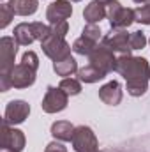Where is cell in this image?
Listing matches in <instances>:
<instances>
[{
    "mask_svg": "<svg viewBox=\"0 0 150 152\" xmlns=\"http://www.w3.org/2000/svg\"><path fill=\"white\" fill-rule=\"evenodd\" d=\"M73 133H74V126L67 120H58V122L51 124V134L58 142H71Z\"/></svg>",
    "mask_w": 150,
    "mask_h": 152,
    "instance_id": "17",
    "label": "cell"
},
{
    "mask_svg": "<svg viewBox=\"0 0 150 152\" xmlns=\"http://www.w3.org/2000/svg\"><path fill=\"white\" fill-rule=\"evenodd\" d=\"M106 5V18L110 20L111 28H127L134 21V9L124 7L120 2L110 0L104 4Z\"/></svg>",
    "mask_w": 150,
    "mask_h": 152,
    "instance_id": "5",
    "label": "cell"
},
{
    "mask_svg": "<svg viewBox=\"0 0 150 152\" xmlns=\"http://www.w3.org/2000/svg\"><path fill=\"white\" fill-rule=\"evenodd\" d=\"M97 44L99 42H94V41H90V39L87 37H81L76 39L74 42H73V51H74L76 55H83V57H88L95 48H97Z\"/></svg>",
    "mask_w": 150,
    "mask_h": 152,
    "instance_id": "19",
    "label": "cell"
},
{
    "mask_svg": "<svg viewBox=\"0 0 150 152\" xmlns=\"http://www.w3.org/2000/svg\"><path fill=\"white\" fill-rule=\"evenodd\" d=\"M103 32H101V28L97 27V25H92V23H87L85 25V28H83V32H81V36L87 39H90V41H94V42H99L101 41V36Z\"/></svg>",
    "mask_w": 150,
    "mask_h": 152,
    "instance_id": "23",
    "label": "cell"
},
{
    "mask_svg": "<svg viewBox=\"0 0 150 152\" xmlns=\"http://www.w3.org/2000/svg\"><path fill=\"white\" fill-rule=\"evenodd\" d=\"M71 2H81V0H71Z\"/></svg>",
    "mask_w": 150,
    "mask_h": 152,
    "instance_id": "32",
    "label": "cell"
},
{
    "mask_svg": "<svg viewBox=\"0 0 150 152\" xmlns=\"http://www.w3.org/2000/svg\"><path fill=\"white\" fill-rule=\"evenodd\" d=\"M7 4L18 16H32L39 9V0H9Z\"/></svg>",
    "mask_w": 150,
    "mask_h": 152,
    "instance_id": "16",
    "label": "cell"
},
{
    "mask_svg": "<svg viewBox=\"0 0 150 152\" xmlns=\"http://www.w3.org/2000/svg\"><path fill=\"white\" fill-rule=\"evenodd\" d=\"M12 18H14V12L9 7V4H2L0 5V28H5Z\"/></svg>",
    "mask_w": 150,
    "mask_h": 152,
    "instance_id": "24",
    "label": "cell"
},
{
    "mask_svg": "<svg viewBox=\"0 0 150 152\" xmlns=\"http://www.w3.org/2000/svg\"><path fill=\"white\" fill-rule=\"evenodd\" d=\"M58 87H60L67 96H78V94L81 92V83H79V80H74V78H64Z\"/></svg>",
    "mask_w": 150,
    "mask_h": 152,
    "instance_id": "21",
    "label": "cell"
},
{
    "mask_svg": "<svg viewBox=\"0 0 150 152\" xmlns=\"http://www.w3.org/2000/svg\"><path fill=\"white\" fill-rule=\"evenodd\" d=\"M103 78H106V76L103 75V73H99L95 67H92L90 64L85 66V67H81V69H78V80H79V81L95 83V81H99V80H103Z\"/></svg>",
    "mask_w": 150,
    "mask_h": 152,
    "instance_id": "20",
    "label": "cell"
},
{
    "mask_svg": "<svg viewBox=\"0 0 150 152\" xmlns=\"http://www.w3.org/2000/svg\"><path fill=\"white\" fill-rule=\"evenodd\" d=\"M99 2H104V4H106V2H110V0H99Z\"/></svg>",
    "mask_w": 150,
    "mask_h": 152,
    "instance_id": "31",
    "label": "cell"
},
{
    "mask_svg": "<svg viewBox=\"0 0 150 152\" xmlns=\"http://www.w3.org/2000/svg\"><path fill=\"white\" fill-rule=\"evenodd\" d=\"M108 14H106V5L104 2H99V0H92L85 11H83V18L87 23H92V25H97L101 20H104Z\"/></svg>",
    "mask_w": 150,
    "mask_h": 152,
    "instance_id": "15",
    "label": "cell"
},
{
    "mask_svg": "<svg viewBox=\"0 0 150 152\" xmlns=\"http://www.w3.org/2000/svg\"><path fill=\"white\" fill-rule=\"evenodd\" d=\"M2 149H11L14 152H21L25 149V134L23 131L11 127L7 122H2Z\"/></svg>",
    "mask_w": 150,
    "mask_h": 152,
    "instance_id": "11",
    "label": "cell"
},
{
    "mask_svg": "<svg viewBox=\"0 0 150 152\" xmlns=\"http://www.w3.org/2000/svg\"><path fill=\"white\" fill-rule=\"evenodd\" d=\"M30 115V104L27 101L21 99H14L5 106V113H4V122H7L9 126H16L27 120V117Z\"/></svg>",
    "mask_w": 150,
    "mask_h": 152,
    "instance_id": "10",
    "label": "cell"
},
{
    "mask_svg": "<svg viewBox=\"0 0 150 152\" xmlns=\"http://www.w3.org/2000/svg\"><path fill=\"white\" fill-rule=\"evenodd\" d=\"M88 64L92 67H95L99 73H103L104 76H108L110 73L115 71L117 66V57L110 48H106L103 42L97 44V48L88 55Z\"/></svg>",
    "mask_w": 150,
    "mask_h": 152,
    "instance_id": "6",
    "label": "cell"
},
{
    "mask_svg": "<svg viewBox=\"0 0 150 152\" xmlns=\"http://www.w3.org/2000/svg\"><path fill=\"white\" fill-rule=\"evenodd\" d=\"M71 14H73V5L69 0H55L48 5L46 20L50 21V25H55L60 21H67V18H71Z\"/></svg>",
    "mask_w": 150,
    "mask_h": 152,
    "instance_id": "13",
    "label": "cell"
},
{
    "mask_svg": "<svg viewBox=\"0 0 150 152\" xmlns=\"http://www.w3.org/2000/svg\"><path fill=\"white\" fill-rule=\"evenodd\" d=\"M73 149L76 152H95L99 151V142L88 126H78L73 133Z\"/></svg>",
    "mask_w": 150,
    "mask_h": 152,
    "instance_id": "8",
    "label": "cell"
},
{
    "mask_svg": "<svg viewBox=\"0 0 150 152\" xmlns=\"http://www.w3.org/2000/svg\"><path fill=\"white\" fill-rule=\"evenodd\" d=\"M95 152H99V151H95Z\"/></svg>",
    "mask_w": 150,
    "mask_h": 152,
    "instance_id": "33",
    "label": "cell"
},
{
    "mask_svg": "<svg viewBox=\"0 0 150 152\" xmlns=\"http://www.w3.org/2000/svg\"><path fill=\"white\" fill-rule=\"evenodd\" d=\"M51 27L44 25V23H39V21H34V23H20L14 27V39L20 46H30L36 39L42 41V39L48 37Z\"/></svg>",
    "mask_w": 150,
    "mask_h": 152,
    "instance_id": "3",
    "label": "cell"
},
{
    "mask_svg": "<svg viewBox=\"0 0 150 152\" xmlns=\"http://www.w3.org/2000/svg\"><path fill=\"white\" fill-rule=\"evenodd\" d=\"M2 152H14V151H11V149H2Z\"/></svg>",
    "mask_w": 150,
    "mask_h": 152,
    "instance_id": "30",
    "label": "cell"
},
{
    "mask_svg": "<svg viewBox=\"0 0 150 152\" xmlns=\"http://www.w3.org/2000/svg\"><path fill=\"white\" fill-rule=\"evenodd\" d=\"M18 42L14 37H5L0 39V90L7 92L11 85V73L14 69V57L18 51Z\"/></svg>",
    "mask_w": 150,
    "mask_h": 152,
    "instance_id": "2",
    "label": "cell"
},
{
    "mask_svg": "<svg viewBox=\"0 0 150 152\" xmlns=\"http://www.w3.org/2000/svg\"><path fill=\"white\" fill-rule=\"evenodd\" d=\"M145 44H147V37L141 30L131 32V48L133 50H141V48H145Z\"/></svg>",
    "mask_w": 150,
    "mask_h": 152,
    "instance_id": "25",
    "label": "cell"
},
{
    "mask_svg": "<svg viewBox=\"0 0 150 152\" xmlns=\"http://www.w3.org/2000/svg\"><path fill=\"white\" fill-rule=\"evenodd\" d=\"M50 32L55 34V36H58V37H66V34L69 32V23H67V21L55 23V25H51V30H50Z\"/></svg>",
    "mask_w": 150,
    "mask_h": 152,
    "instance_id": "27",
    "label": "cell"
},
{
    "mask_svg": "<svg viewBox=\"0 0 150 152\" xmlns=\"http://www.w3.org/2000/svg\"><path fill=\"white\" fill-rule=\"evenodd\" d=\"M149 42H150V39H149Z\"/></svg>",
    "mask_w": 150,
    "mask_h": 152,
    "instance_id": "34",
    "label": "cell"
},
{
    "mask_svg": "<svg viewBox=\"0 0 150 152\" xmlns=\"http://www.w3.org/2000/svg\"><path fill=\"white\" fill-rule=\"evenodd\" d=\"M67 101H69V96L60 87H48L46 94L42 97L41 108L44 113H58V112L66 110Z\"/></svg>",
    "mask_w": 150,
    "mask_h": 152,
    "instance_id": "9",
    "label": "cell"
},
{
    "mask_svg": "<svg viewBox=\"0 0 150 152\" xmlns=\"http://www.w3.org/2000/svg\"><path fill=\"white\" fill-rule=\"evenodd\" d=\"M115 71L122 75L127 81V92L133 97H140L147 92L150 80V64L143 57H133L129 55H118Z\"/></svg>",
    "mask_w": 150,
    "mask_h": 152,
    "instance_id": "1",
    "label": "cell"
},
{
    "mask_svg": "<svg viewBox=\"0 0 150 152\" xmlns=\"http://www.w3.org/2000/svg\"><path fill=\"white\" fill-rule=\"evenodd\" d=\"M134 2H136V4H145L147 0H134Z\"/></svg>",
    "mask_w": 150,
    "mask_h": 152,
    "instance_id": "29",
    "label": "cell"
},
{
    "mask_svg": "<svg viewBox=\"0 0 150 152\" xmlns=\"http://www.w3.org/2000/svg\"><path fill=\"white\" fill-rule=\"evenodd\" d=\"M21 62L23 64H27V66H30L32 69H39V57L36 51H25L23 53V57H21Z\"/></svg>",
    "mask_w": 150,
    "mask_h": 152,
    "instance_id": "26",
    "label": "cell"
},
{
    "mask_svg": "<svg viewBox=\"0 0 150 152\" xmlns=\"http://www.w3.org/2000/svg\"><path fill=\"white\" fill-rule=\"evenodd\" d=\"M44 152H67V149H66L60 142H51V143L46 145Z\"/></svg>",
    "mask_w": 150,
    "mask_h": 152,
    "instance_id": "28",
    "label": "cell"
},
{
    "mask_svg": "<svg viewBox=\"0 0 150 152\" xmlns=\"http://www.w3.org/2000/svg\"><path fill=\"white\" fill-rule=\"evenodd\" d=\"M99 99L104 103V104H110V106H117L120 101H122V87L117 80H111L108 83H104L101 88H99Z\"/></svg>",
    "mask_w": 150,
    "mask_h": 152,
    "instance_id": "14",
    "label": "cell"
},
{
    "mask_svg": "<svg viewBox=\"0 0 150 152\" xmlns=\"http://www.w3.org/2000/svg\"><path fill=\"white\" fill-rule=\"evenodd\" d=\"M41 48L44 51L46 57H50L53 62H58V60H64L67 57H71V44L66 41V37H58L55 34H48V37L41 41Z\"/></svg>",
    "mask_w": 150,
    "mask_h": 152,
    "instance_id": "4",
    "label": "cell"
},
{
    "mask_svg": "<svg viewBox=\"0 0 150 152\" xmlns=\"http://www.w3.org/2000/svg\"><path fill=\"white\" fill-rule=\"evenodd\" d=\"M103 44L106 48H110L117 55H129L133 51V48H131V34L125 28H111L103 37Z\"/></svg>",
    "mask_w": 150,
    "mask_h": 152,
    "instance_id": "7",
    "label": "cell"
},
{
    "mask_svg": "<svg viewBox=\"0 0 150 152\" xmlns=\"http://www.w3.org/2000/svg\"><path fill=\"white\" fill-rule=\"evenodd\" d=\"M36 69H32L30 66L20 62L18 66H14L12 73H11V85L14 88H28L36 83Z\"/></svg>",
    "mask_w": 150,
    "mask_h": 152,
    "instance_id": "12",
    "label": "cell"
},
{
    "mask_svg": "<svg viewBox=\"0 0 150 152\" xmlns=\"http://www.w3.org/2000/svg\"><path fill=\"white\" fill-rule=\"evenodd\" d=\"M134 21L150 25V4H143V5L134 9Z\"/></svg>",
    "mask_w": 150,
    "mask_h": 152,
    "instance_id": "22",
    "label": "cell"
},
{
    "mask_svg": "<svg viewBox=\"0 0 150 152\" xmlns=\"http://www.w3.org/2000/svg\"><path fill=\"white\" fill-rule=\"evenodd\" d=\"M53 71H55L58 76L67 78V76L78 73V62H76L73 57H67V58H64V60L53 62Z\"/></svg>",
    "mask_w": 150,
    "mask_h": 152,
    "instance_id": "18",
    "label": "cell"
}]
</instances>
